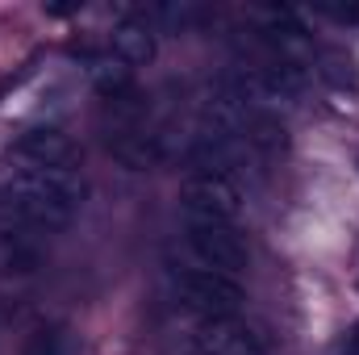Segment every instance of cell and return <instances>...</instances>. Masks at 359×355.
Returning a JSON list of instances; mask_svg holds the SVG:
<instances>
[{
    "label": "cell",
    "mask_w": 359,
    "mask_h": 355,
    "mask_svg": "<svg viewBox=\"0 0 359 355\" xmlns=\"http://www.w3.org/2000/svg\"><path fill=\"white\" fill-rule=\"evenodd\" d=\"M184 196V213L188 222H222L234 226L243 213V192L230 176H213V172H192L180 188Z\"/></svg>",
    "instance_id": "cell-4"
},
{
    "label": "cell",
    "mask_w": 359,
    "mask_h": 355,
    "mask_svg": "<svg viewBox=\"0 0 359 355\" xmlns=\"http://www.w3.org/2000/svg\"><path fill=\"white\" fill-rule=\"evenodd\" d=\"M243 138H247V147H251L259 159H276V155H284V151H288V130H284V121H280V117H271V113H264V109L247 113Z\"/></svg>",
    "instance_id": "cell-10"
},
{
    "label": "cell",
    "mask_w": 359,
    "mask_h": 355,
    "mask_svg": "<svg viewBox=\"0 0 359 355\" xmlns=\"http://www.w3.org/2000/svg\"><path fill=\"white\" fill-rule=\"evenodd\" d=\"M109 151H113V159L117 163H126L130 172H155V168H163L168 163V142L159 138V134H151V130H117V134H109Z\"/></svg>",
    "instance_id": "cell-6"
},
{
    "label": "cell",
    "mask_w": 359,
    "mask_h": 355,
    "mask_svg": "<svg viewBox=\"0 0 359 355\" xmlns=\"http://www.w3.org/2000/svg\"><path fill=\"white\" fill-rule=\"evenodd\" d=\"M42 267V243L25 226H0V276H29Z\"/></svg>",
    "instance_id": "cell-8"
},
{
    "label": "cell",
    "mask_w": 359,
    "mask_h": 355,
    "mask_svg": "<svg viewBox=\"0 0 359 355\" xmlns=\"http://www.w3.org/2000/svg\"><path fill=\"white\" fill-rule=\"evenodd\" d=\"M196 347L201 355H268L259 335L234 318H217V322H205L201 335H196Z\"/></svg>",
    "instance_id": "cell-7"
},
{
    "label": "cell",
    "mask_w": 359,
    "mask_h": 355,
    "mask_svg": "<svg viewBox=\"0 0 359 355\" xmlns=\"http://www.w3.org/2000/svg\"><path fill=\"white\" fill-rule=\"evenodd\" d=\"M172 293L184 309L201 314L205 322L234 318L243 305V284L234 276H222L209 267H172Z\"/></svg>",
    "instance_id": "cell-2"
},
{
    "label": "cell",
    "mask_w": 359,
    "mask_h": 355,
    "mask_svg": "<svg viewBox=\"0 0 359 355\" xmlns=\"http://www.w3.org/2000/svg\"><path fill=\"white\" fill-rule=\"evenodd\" d=\"M322 17H330V21H343V25H351L359 21V4H313Z\"/></svg>",
    "instance_id": "cell-15"
},
{
    "label": "cell",
    "mask_w": 359,
    "mask_h": 355,
    "mask_svg": "<svg viewBox=\"0 0 359 355\" xmlns=\"http://www.w3.org/2000/svg\"><path fill=\"white\" fill-rule=\"evenodd\" d=\"M159 42H155V25L147 17H126L117 29H113V55L130 67H147L155 59Z\"/></svg>",
    "instance_id": "cell-9"
},
{
    "label": "cell",
    "mask_w": 359,
    "mask_h": 355,
    "mask_svg": "<svg viewBox=\"0 0 359 355\" xmlns=\"http://www.w3.org/2000/svg\"><path fill=\"white\" fill-rule=\"evenodd\" d=\"M155 17L159 21H168V25H180V29H188L192 21H201V8L196 4H188V0H163V4H155Z\"/></svg>",
    "instance_id": "cell-14"
},
{
    "label": "cell",
    "mask_w": 359,
    "mask_h": 355,
    "mask_svg": "<svg viewBox=\"0 0 359 355\" xmlns=\"http://www.w3.org/2000/svg\"><path fill=\"white\" fill-rule=\"evenodd\" d=\"M84 176L67 172V168H34V163H17L0 176V213L13 226L50 234L63 230L80 205H84Z\"/></svg>",
    "instance_id": "cell-1"
},
{
    "label": "cell",
    "mask_w": 359,
    "mask_h": 355,
    "mask_svg": "<svg viewBox=\"0 0 359 355\" xmlns=\"http://www.w3.org/2000/svg\"><path fill=\"white\" fill-rule=\"evenodd\" d=\"M13 159H17V163H34V168H67V172H76L80 147H76L72 134L59 130V126H29V130L17 134Z\"/></svg>",
    "instance_id": "cell-5"
},
{
    "label": "cell",
    "mask_w": 359,
    "mask_h": 355,
    "mask_svg": "<svg viewBox=\"0 0 359 355\" xmlns=\"http://www.w3.org/2000/svg\"><path fill=\"white\" fill-rule=\"evenodd\" d=\"M21 355H76V343L63 326H42L25 339V351Z\"/></svg>",
    "instance_id": "cell-13"
},
{
    "label": "cell",
    "mask_w": 359,
    "mask_h": 355,
    "mask_svg": "<svg viewBox=\"0 0 359 355\" xmlns=\"http://www.w3.org/2000/svg\"><path fill=\"white\" fill-rule=\"evenodd\" d=\"M184 243H188L196 267H209V272H222V276H238L251 260L247 239L234 226H222V222H188Z\"/></svg>",
    "instance_id": "cell-3"
},
{
    "label": "cell",
    "mask_w": 359,
    "mask_h": 355,
    "mask_svg": "<svg viewBox=\"0 0 359 355\" xmlns=\"http://www.w3.org/2000/svg\"><path fill=\"white\" fill-rule=\"evenodd\" d=\"M318 76H322L334 92H347V96H355V92H359L355 59H351L347 51H339V46H326V51L318 55Z\"/></svg>",
    "instance_id": "cell-12"
},
{
    "label": "cell",
    "mask_w": 359,
    "mask_h": 355,
    "mask_svg": "<svg viewBox=\"0 0 359 355\" xmlns=\"http://www.w3.org/2000/svg\"><path fill=\"white\" fill-rule=\"evenodd\" d=\"M334 355H359V322L339 339V347H334Z\"/></svg>",
    "instance_id": "cell-16"
},
{
    "label": "cell",
    "mask_w": 359,
    "mask_h": 355,
    "mask_svg": "<svg viewBox=\"0 0 359 355\" xmlns=\"http://www.w3.org/2000/svg\"><path fill=\"white\" fill-rule=\"evenodd\" d=\"M88 80L96 84V92L109 100V96H121V92H130L134 67H130V63H121L113 51H109V55H88Z\"/></svg>",
    "instance_id": "cell-11"
}]
</instances>
